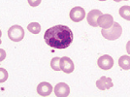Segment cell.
<instances>
[{
  "mask_svg": "<svg viewBox=\"0 0 130 97\" xmlns=\"http://www.w3.org/2000/svg\"><path fill=\"white\" fill-rule=\"evenodd\" d=\"M97 23H98V26H100L101 28H109L113 25L114 23V18L112 15L110 14H102L101 16H99L97 20Z\"/></svg>",
  "mask_w": 130,
  "mask_h": 97,
  "instance_id": "cell-7",
  "label": "cell"
},
{
  "mask_svg": "<svg viewBox=\"0 0 130 97\" xmlns=\"http://www.w3.org/2000/svg\"><path fill=\"white\" fill-rule=\"evenodd\" d=\"M119 16L126 21H130V6H121L119 11Z\"/></svg>",
  "mask_w": 130,
  "mask_h": 97,
  "instance_id": "cell-13",
  "label": "cell"
},
{
  "mask_svg": "<svg viewBox=\"0 0 130 97\" xmlns=\"http://www.w3.org/2000/svg\"><path fill=\"white\" fill-rule=\"evenodd\" d=\"M27 1H28V4L31 7H37V6L40 5L42 0H27Z\"/></svg>",
  "mask_w": 130,
  "mask_h": 97,
  "instance_id": "cell-17",
  "label": "cell"
},
{
  "mask_svg": "<svg viewBox=\"0 0 130 97\" xmlns=\"http://www.w3.org/2000/svg\"><path fill=\"white\" fill-rule=\"evenodd\" d=\"M1 43H2V42H1V39H0V45H1Z\"/></svg>",
  "mask_w": 130,
  "mask_h": 97,
  "instance_id": "cell-22",
  "label": "cell"
},
{
  "mask_svg": "<svg viewBox=\"0 0 130 97\" xmlns=\"http://www.w3.org/2000/svg\"><path fill=\"white\" fill-rule=\"evenodd\" d=\"M27 29L29 32L33 33V34H38L41 31V25L38 22H31L27 25Z\"/></svg>",
  "mask_w": 130,
  "mask_h": 97,
  "instance_id": "cell-14",
  "label": "cell"
},
{
  "mask_svg": "<svg viewBox=\"0 0 130 97\" xmlns=\"http://www.w3.org/2000/svg\"><path fill=\"white\" fill-rule=\"evenodd\" d=\"M51 67L54 71H60V57H54L51 61Z\"/></svg>",
  "mask_w": 130,
  "mask_h": 97,
  "instance_id": "cell-15",
  "label": "cell"
},
{
  "mask_svg": "<svg viewBox=\"0 0 130 97\" xmlns=\"http://www.w3.org/2000/svg\"><path fill=\"white\" fill-rule=\"evenodd\" d=\"M8 37L14 42H20L24 37V29L21 25H13L8 30Z\"/></svg>",
  "mask_w": 130,
  "mask_h": 97,
  "instance_id": "cell-3",
  "label": "cell"
},
{
  "mask_svg": "<svg viewBox=\"0 0 130 97\" xmlns=\"http://www.w3.org/2000/svg\"><path fill=\"white\" fill-rule=\"evenodd\" d=\"M70 19L74 22H80L86 18V11L82 7H74L70 11Z\"/></svg>",
  "mask_w": 130,
  "mask_h": 97,
  "instance_id": "cell-5",
  "label": "cell"
},
{
  "mask_svg": "<svg viewBox=\"0 0 130 97\" xmlns=\"http://www.w3.org/2000/svg\"><path fill=\"white\" fill-rule=\"evenodd\" d=\"M99 1H106V0H99Z\"/></svg>",
  "mask_w": 130,
  "mask_h": 97,
  "instance_id": "cell-23",
  "label": "cell"
},
{
  "mask_svg": "<svg viewBox=\"0 0 130 97\" xmlns=\"http://www.w3.org/2000/svg\"><path fill=\"white\" fill-rule=\"evenodd\" d=\"M115 2H120V1H122V0H114ZM124 1H127V0H124Z\"/></svg>",
  "mask_w": 130,
  "mask_h": 97,
  "instance_id": "cell-20",
  "label": "cell"
},
{
  "mask_svg": "<svg viewBox=\"0 0 130 97\" xmlns=\"http://www.w3.org/2000/svg\"><path fill=\"white\" fill-rule=\"evenodd\" d=\"M54 93L57 97H67L70 94V87L65 83H59L54 86Z\"/></svg>",
  "mask_w": 130,
  "mask_h": 97,
  "instance_id": "cell-8",
  "label": "cell"
},
{
  "mask_svg": "<svg viewBox=\"0 0 130 97\" xmlns=\"http://www.w3.org/2000/svg\"><path fill=\"white\" fill-rule=\"evenodd\" d=\"M119 65L123 70H129L130 69V56L128 55H122L119 59Z\"/></svg>",
  "mask_w": 130,
  "mask_h": 97,
  "instance_id": "cell-12",
  "label": "cell"
},
{
  "mask_svg": "<svg viewBox=\"0 0 130 97\" xmlns=\"http://www.w3.org/2000/svg\"><path fill=\"white\" fill-rule=\"evenodd\" d=\"M52 91H53V86L47 82H42L37 86V92L41 96H49Z\"/></svg>",
  "mask_w": 130,
  "mask_h": 97,
  "instance_id": "cell-10",
  "label": "cell"
},
{
  "mask_svg": "<svg viewBox=\"0 0 130 97\" xmlns=\"http://www.w3.org/2000/svg\"><path fill=\"white\" fill-rule=\"evenodd\" d=\"M6 58V52L3 48H0V62Z\"/></svg>",
  "mask_w": 130,
  "mask_h": 97,
  "instance_id": "cell-18",
  "label": "cell"
},
{
  "mask_svg": "<svg viewBox=\"0 0 130 97\" xmlns=\"http://www.w3.org/2000/svg\"><path fill=\"white\" fill-rule=\"evenodd\" d=\"M126 52L128 54H130V41H128L126 44Z\"/></svg>",
  "mask_w": 130,
  "mask_h": 97,
  "instance_id": "cell-19",
  "label": "cell"
},
{
  "mask_svg": "<svg viewBox=\"0 0 130 97\" xmlns=\"http://www.w3.org/2000/svg\"><path fill=\"white\" fill-rule=\"evenodd\" d=\"M74 39L73 31L66 25L58 24L47 29L44 40L51 48L63 50L70 46Z\"/></svg>",
  "mask_w": 130,
  "mask_h": 97,
  "instance_id": "cell-1",
  "label": "cell"
},
{
  "mask_svg": "<svg viewBox=\"0 0 130 97\" xmlns=\"http://www.w3.org/2000/svg\"><path fill=\"white\" fill-rule=\"evenodd\" d=\"M121 33H122V28L119 22H114L113 25L109 28L101 29V34L103 35V37L107 40H111V41L119 39L121 36Z\"/></svg>",
  "mask_w": 130,
  "mask_h": 97,
  "instance_id": "cell-2",
  "label": "cell"
},
{
  "mask_svg": "<svg viewBox=\"0 0 130 97\" xmlns=\"http://www.w3.org/2000/svg\"><path fill=\"white\" fill-rule=\"evenodd\" d=\"M97 64L99 66V68H101L103 70H109L114 66V59L111 55L104 54L98 58Z\"/></svg>",
  "mask_w": 130,
  "mask_h": 97,
  "instance_id": "cell-4",
  "label": "cell"
},
{
  "mask_svg": "<svg viewBox=\"0 0 130 97\" xmlns=\"http://www.w3.org/2000/svg\"><path fill=\"white\" fill-rule=\"evenodd\" d=\"M75 69V65L73 63V60L67 56H63L60 58V70L63 71L66 74H70Z\"/></svg>",
  "mask_w": 130,
  "mask_h": 97,
  "instance_id": "cell-6",
  "label": "cell"
},
{
  "mask_svg": "<svg viewBox=\"0 0 130 97\" xmlns=\"http://www.w3.org/2000/svg\"><path fill=\"white\" fill-rule=\"evenodd\" d=\"M101 15H102L101 11L96 10V9L91 10V11L87 14V20L88 24H89L90 26L97 27L98 26L97 20H98V18H99V16H101Z\"/></svg>",
  "mask_w": 130,
  "mask_h": 97,
  "instance_id": "cell-11",
  "label": "cell"
},
{
  "mask_svg": "<svg viewBox=\"0 0 130 97\" xmlns=\"http://www.w3.org/2000/svg\"><path fill=\"white\" fill-rule=\"evenodd\" d=\"M113 86H114V84L112 82V79L109 78V77H106V76H102L99 80L96 81V86H97L98 89H100V90L109 89Z\"/></svg>",
  "mask_w": 130,
  "mask_h": 97,
  "instance_id": "cell-9",
  "label": "cell"
},
{
  "mask_svg": "<svg viewBox=\"0 0 130 97\" xmlns=\"http://www.w3.org/2000/svg\"><path fill=\"white\" fill-rule=\"evenodd\" d=\"M7 79H8V72H7V70L2 68V67H0V84L6 82Z\"/></svg>",
  "mask_w": 130,
  "mask_h": 97,
  "instance_id": "cell-16",
  "label": "cell"
},
{
  "mask_svg": "<svg viewBox=\"0 0 130 97\" xmlns=\"http://www.w3.org/2000/svg\"><path fill=\"white\" fill-rule=\"evenodd\" d=\"M1 35H2V32H1V30H0V37H1Z\"/></svg>",
  "mask_w": 130,
  "mask_h": 97,
  "instance_id": "cell-21",
  "label": "cell"
}]
</instances>
